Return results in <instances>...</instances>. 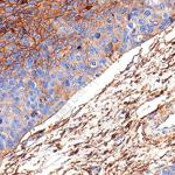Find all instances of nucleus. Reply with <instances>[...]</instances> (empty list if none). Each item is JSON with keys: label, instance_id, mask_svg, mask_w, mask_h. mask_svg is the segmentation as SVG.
Returning <instances> with one entry per match:
<instances>
[{"label": "nucleus", "instance_id": "obj_1", "mask_svg": "<svg viewBox=\"0 0 175 175\" xmlns=\"http://www.w3.org/2000/svg\"><path fill=\"white\" fill-rule=\"evenodd\" d=\"M34 77H36L37 79H44L46 77L48 76V71L46 70L43 67H37V68H35V70H34V75H33Z\"/></svg>", "mask_w": 175, "mask_h": 175}, {"label": "nucleus", "instance_id": "obj_2", "mask_svg": "<svg viewBox=\"0 0 175 175\" xmlns=\"http://www.w3.org/2000/svg\"><path fill=\"white\" fill-rule=\"evenodd\" d=\"M102 52V49H101V47L99 46H97V44H90L88 47V50H87V54L90 57H93V56H98L99 54H101Z\"/></svg>", "mask_w": 175, "mask_h": 175}, {"label": "nucleus", "instance_id": "obj_3", "mask_svg": "<svg viewBox=\"0 0 175 175\" xmlns=\"http://www.w3.org/2000/svg\"><path fill=\"white\" fill-rule=\"evenodd\" d=\"M34 66H35V60H34L33 56H32V55L26 56V57H25V66H23V68H26L28 71H31V70L34 68Z\"/></svg>", "mask_w": 175, "mask_h": 175}, {"label": "nucleus", "instance_id": "obj_4", "mask_svg": "<svg viewBox=\"0 0 175 175\" xmlns=\"http://www.w3.org/2000/svg\"><path fill=\"white\" fill-rule=\"evenodd\" d=\"M87 75L85 74H83V75H81V76H77L76 77V89H82L83 87H85L87 85Z\"/></svg>", "mask_w": 175, "mask_h": 175}, {"label": "nucleus", "instance_id": "obj_5", "mask_svg": "<svg viewBox=\"0 0 175 175\" xmlns=\"http://www.w3.org/2000/svg\"><path fill=\"white\" fill-rule=\"evenodd\" d=\"M9 126H11L12 128H14V130L19 131V130H21V128L23 127V123H22V120H20V119H19V118L17 117V118H14V119L11 120Z\"/></svg>", "mask_w": 175, "mask_h": 175}, {"label": "nucleus", "instance_id": "obj_6", "mask_svg": "<svg viewBox=\"0 0 175 175\" xmlns=\"http://www.w3.org/2000/svg\"><path fill=\"white\" fill-rule=\"evenodd\" d=\"M19 42H20V44L22 46V47H25V48H28V47H31V46H32L31 36H28V35H23Z\"/></svg>", "mask_w": 175, "mask_h": 175}, {"label": "nucleus", "instance_id": "obj_7", "mask_svg": "<svg viewBox=\"0 0 175 175\" xmlns=\"http://www.w3.org/2000/svg\"><path fill=\"white\" fill-rule=\"evenodd\" d=\"M18 142L15 141L13 138H11V137H7L6 140H5V145H6V149H13L15 148V146H17Z\"/></svg>", "mask_w": 175, "mask_h": 175}, {"label": "nucleus", "instance_id": "obj_8", "mask_svg": "<svg viewBox=\"0 0 175 175\" xmlns=\"http://www.w3.org/2000/svg\"><path fill=\"white\" fill-rule=\"evenodd\" d=\"M97 61H98L99 68H101V67L109 66V63H110V58L107 57V56H99V57H97Z\"/></svg>", "mask_w": 175, "mask_h": 175}, {"label": "nucleus", "instance_id": "obj_9", "mask_svg": "<svg viewBox=\"0 0 175 175\" xmlns=\"http://www.w3.org/2000/svg\"><path fill=\"white\" fill-rule=\"evenodd\" d=\"M88 67L90 69H93V70H97L99 68L98 67V61H97L96 57H90L89 58V62H88Z\"/></svg>", "mask_w": 175, "mask_h": 175}, {"label": "nucleus", "instance_id": "obj_10", "mask_svg": "<svg viewBox=\"0 0 175 175\" xmlns=\"http://www.w3.org/2000/svg\"><path fill=\"white\" fill-rule=\"evenodd\" d=\"M11 111H12V113L15 116V117L20 118L22 117V110L20 109V106H17V105H12L11 106Z\"/></svg>", "mask_w": 175, "mask_h": 175}, {"label": "nucleus", "instance_id": "obj_11", "mask_svg": "<svg viewBox=\"0 0 175 175\" xmlns=\"http://www.w3.org/2000/svg\"><path fill=\"white\" fill-rule=\"evenodd\" d=\"M12 103H13V105H17V106H21V105L23 104V101H22V95L12 96Z\"/></svg>", "mask_w": 175, "mask_h": 175}, {"label": "nucleus", "instance_id": "obj_12", "mask_svg": "<svg viewBox=\"0 0 175 175\" xmlns=\"http://www.w3.org/2000/svg\"><path fill=\"white\" fill-rule=\"evenodd\" d=\"M27 99L28 101H31L32 103H37L39 102V97H37L36 92L35 91H28V96H27Z\"/></svg>", "mask_w": 175, "mask_h": 175}, {"label": "nucleus", "instance_id": "obj_13", "mask_svg": "<svg viewBox=\"0 0 175 175\" xmlns=\"http://www.w3.org/2000/svg\"><path fill=\"white\" fill-rule=\"evenodd\" d=\"M58 31H60L61 33L66 34V35H69V34H71L72 32H74V29H72L71 27H69L68 25H62V26H60Z\"/></svg>", "mask_w": 175, "mask_h": 175}, {"label": "nucleus", "instance_id": "obj_14", "mask_svg": "<svg viewBox=\"0 0 175 175\" xmlns=\"http://www.w3.org/2000/svg\"><path fill=\"white\" fill-rule=\"evenodd\" d=\"M153 13H154V9H153L152 7H146L145 9H142V17L148 20V19L153 15Z\"/></svg>", "mask_w": 175, "mask_h": 175}, {"label": "nucleus", "instance_id": "obj_15", "mask_svg": "<svg viewBox=\"0 0 175 175\" xmlns=\"http://www.w3.org/2000/svg\"><path fill=\"white\" fill-rule=\"evenodd\" d=\"M27 87H28V91H36L39 89V84L34 79H29L27 83Z\"/></svg>", "mask_w": 175, "mask_h": 175}, {"label": "nucleus", "instance_id": "obj_16", "mask_svg": "<svg viewBox=\"0 0 175 175\" xmlns=\"http://www.w3.org/2000/svg\"><path fill=\"white\" fill-rule=\"evenodd\" d=\"M11 56L13 57V60H14V61H19V62H20V60H22L23 52H22V50H18V49H17Z\"/></svg>", "mask_w": 175, "mask_h": 175}, {"label": "nucleus", "instance_id": "obj_17", "mask_svg": "<svg viewBox=\"0 0 175 175\" xmlns=\"http://www.w3.org/2000/svg\"><path fill=\"white\" fill-rule=\"evenodd\" d=\"M60 68L62 70H64V71L69 72V69H70V62L67 61V60H62L60 62Z\"/></svg>", "mask_w": 175, "mask_h": 175}, {"label": "nucleus", "instance_id": "obj_18", "mask_svg": "<svg viewBox=\"0 0 175 175\" xmlns=\"http://www.w3.org/2000/svg\"><path fill=\"white\" fill-rule=\"evenodd\" d=\"M17 83H18V78H15V77L9 76L8 78H7V85H8V89L15 87V85H17Z\"/></svg>", "mask_w": 175, "mask_h": 175}, {"label": "nucleus", "instance_id": "obj_19", "mask_svg": "<svg viewBox=\"0 0 175 175\" xmlns=\"http://www.w3.org/2000/svg\"><path fill=\"white\" fill-rule=\"evenodd\" d=\"M105 33H106L107 36L112 35L114 33V23H111V25H106L105 26Z\"/></svg>", "mask_w": 175, "mask_h": 175}, {"label": "nucleus", "instance_id": "obj_20", "mask_svg": "<svg viewBox=\"0 0 175 175\" xmlns=\"http://www.w3.org/2000/svg\"><path fill=\"white\" fill-rule=\"evenodd\" d=\"M26 87H27V83L25 82V79H23V78H19L18 79V83H17V88L20 89V90L22 91V90H25V89H26Z\"/></svg>", "mask_w": 175, "mask_h": 175}, {"label": "nucleus", "instance_id": "obj_21", "mask_svg": "<svg viewBox=\"0 0 175 175\" xmlns=\"http://www.w3.org/2000/svg\"><path fill=\"white\" fill-rule=\"evenodd\" d=\"M89 36H90V39H91V40H93V41H99V40H101L102 37H103V34L96 31L95 33L91 34V35H89Z\"/></svg>", "mask_w": 175, "mask_h": 175}, {"label": "nucleus", "instance_id": "obj_22", "mask_svg": "<svg viewBox=\"0 0 175 175\" xmlns=\"http://www.w3.org/2000/svg\"><path fill=\"white\" fill-rule=\"evenodd\" d=\"M27 74H28V70H27L26 68H23V67L20 70H18V71H17V75H18L19 78H25Z\"/></svg>", "mask_w": 175, "mask_h": 175}, {"label": "nucleus", "instance_id": "obj_23", "mask_svg": "<svg viewBox=\"0 0 175 175\" xmlns=\"http://www.w3.org/2000/svg\"><path fill=\"white\" fill-rule=\"evenodd\" d=\"M14 34L13 33H6L4 35V36H2V40H4L5 42H7V41H9V42H13L14 41Z\"/></svg>", "mask_w": 175, "mask_h": 175}, {"label": "nucleus", "instance_id": "obj_24", "mask_svg": "<svg viewBox=\"0 0 175 175\" xmlns=\"http://www.w3.org/2000/svg\"><path fill=\"white\" fill-rule=\"evenodd\" d=\"M11 97L9 91H1L0 92V102H6Z\"/></svg>", "mask_w": 175, "mask_h": 175}, {"label": "nucleus", "instance_id": "obj_25", "mask_svg": "<svg viewBox=\"0 0 175 175\" xmlns=\"http://www.w3.org/2000/svg\"><path fill=\"white\" fill-rule=\"evenodd\" d=\"M110 42H111L112 44H116V43H118V42L120 41V39H119V35L118 34H116V33H113L112 35H110Z\"/></svg>", "mask_w": 175, "mask_h": 175}, {"label": "nucleus", "instance_id": "obj_26", "mask_svg": "<svg viewBox=\"0 0 175 175\" xmlns=\"http://www.w3.org/2000/svg\"><path fill=\"white\" fill-rule=\"evenodd\" d=\"M83 61H85V55L83 53L76 52V58H75V62H76V63H79V62H83Z\"/></svg>", "mask_w": 175, "mask_h": 175}, {"label": "nucleus", "instance_id": "obj_27", "mask_svg": "<svg viewBox=\"0 0 175 175\" xmlns=\"http://www.w3.org/2000/svg\"><path fill=\"white\" fill-rule=\"evenodd\" d=\"M134 22H137L139 26H141V25H145V23H147V19H145L144 17H138V18H136L134 19Z\"/></svg>", "mask_w": 175, "mask_h": 175}, {"label": "nucleus", "instance_id": "obj_28", "mask_svg": "<svg viewBox=\"0 0 175 175\" xmlns=\"http://www.w3.org/2000/svg\"><path fill=\"white\" fill-rule=\"evenodd\" d=\"M113 44L111 43V42H109L105 47H103V52L105 53V54H110V53H112V50H113Z\"/></svg>", "mask_w": 175, "mask_h": 175}, {"label": "nucleus", "instance_id": "obj_29", "mask_svg": "<svg viewBox=\"0 0 175 175\" xmlns=\"http://www.w3.org/2000/svg\"><path fill=\"white\" fill-rule=\"evenodd\" d=\"M56 74H57V81H60L62 82L64 78H66V71L64 70H58V71H56Z\"/></svg>", "mask_w": 175, "mask_h": 175}, {"label": "nucleus", "instance_id": "obj_30", "mask_svg": "<svg viewBox=\"0 0 175 175\" xmlns=\"http://www.w3.org/2000/svg\"><path fill=\"white\" fill-rule=\"evenodd\" d=\"M110 42V37L109 36H105V37H102L101 40H99V43H101V46H99V47H105V46H106L107 43H109Z\"/></svg>", "mask_w": 175, "mask_h": 175}, {"label": "nucleus", "instance_id": "obj_31", "mask_svg": "<svg viewBox=\"0 0 175 175\" xmlns=\"http://www.w3.org/2000/svg\"><path fill=\"white\" fill-rule=\"evenodd\" d=\"M11 67H12V71H15V72H17L18 70H20L21 68H22V66H21L20 62H14V63H13Z\"/></svg>", "mask_w": 175, "mask_h": 175}, {"label": "nucleus", "instance_id": "obj_32", "mask_svg": "<svg viewBox=\"0 0 175 175\" xmlns=\"http://www.w3.org/2000/svg\"><path fill=\"white\" fill-rule=\"evenodd\" d=\"M32 56H33L34 57V60L36 61V60H41V52H40V50H33V52H32Z\"/></svg>", "mask_w": 175, "mask_h": 175}, {"label": "nucleus", "instance_id": "obj_33", "mask_svg": "<svg viewBox=\"0 0 175 175\" xmlns=\"http://www.w3.org/2000/svg\"><path fill=\"white\" fill-rule=\"evenodd\" d=\"M41 52V58L42 60H48L49 58V50L46 49V50H40Z\"/></svg>", "mask_w": 175, "mask_h": 175}, {"label": "nucleus", "instance_id": "obj_34", "mask_svg": "<svg viewBox=\"0 0 175 175\" xmlns=\"http://www.w3.org/2000/svg\"><path fill=\"white\" fill-rule=\"evenodd\" d=\"M63 46H64V44H62V43H57V44L55 43V44L53 46V47H54V52L58 54V53H60L62 49H63Z\"/></svg>", "mask_w": 175, "mask_h": 175}, {"label": "nucleus", "instance_id": "obj_35", "mask_svg": "<svg viewBox=\"0 0 175 175\" xmlns=\"http://www.w3.org/2000/svg\"><path fill=\"white\" fill-rule=\"evenodd\" d=\"M93 14H95V12L93 11H87L85 13H83V18L84 19H90V18H92L93 17Z\"/></svg>", "mask_w": 175, "mask_h": 175}, {"label": "nucleus", "instance_id": "obj_36", "mask_svg": "<svg viewBox=\"0 0 175 175\" xmlns=\"http://www.w3.org/2000/svg\"><path fill=\"white\" fill-rule=\"evenodd\" d=\"M14 60H13V57L12 56H7L6 57V60H5V66H7V67H9V66H12L13 63H14Z\"/></svg>", "mask_w": 175, "mask_h": 175}, {"label": "nucleus", "instance_id": "obj_37", "mask_svg": "<svg viewBox=\"0 0 175 175\" xmlns=\"http://www.w3.org/2000/svg\"><path fill=\"white\" fill-rule=\"evenodd\" d=\"M66 102H67V101H64V99H61V101H58V102H55V103H56L55 109H56V110H60L61 107L63 106L64 104H66Z\"/></svg>", "mask_w": 175, "mask_h": 175}, {"label": "nucleus", "instance_id": "obj_38", "mask_svg": "<svg viewBox=\"0 0 175 175\" xmlns=\"http://www.w3.org/2000/svg\"><path fill=\"white\" fill-rule=\"evenodd\" d=\"M114 20L117 21L118 25H122V23L124 22V18H123V15H122V14H118V13H117V15L114 17Z\"/></svg>", "mask_w": 175, "mask_h": 175}, {"label": "nucleus", "instance_id": "obj_39", "mask_svg": "<svg viewBox=\"0 0 175 175\" xmlns=\"http://www.w3.org/2000/svg\"><path fill=\"white\" fill-rule=\"evenodd\" d=\"M126 25H127V31H132V29H134L136 28V22H134V21H127V23H126Z\"/></svg>", "mask_w": 175, "mask_h": 175}, {"label": "nucleus", "instance_id": "obj_40", "mask_svg": "<svg viewBox=\"0 0 175 175\" xmlns=\"http://www.w3.org/2000/svg\"><path fill=\"white\" fill-rule=\"evenodd\" d=\"M6 50H7V53H9V52H12V50H17V47H15L14 44H8V46H6Z\"/></svg>", "mask_w": 175, "mask_h": 175}, {"label": "nucleus", "instance_id": "obj_41", "mask_svg": "<svg viewBox=\"0 0 175 175\" xmlns=\"http://www.w3.org/2000/svg\"><path fill=\"white\" fill-rule=\"evenodd\" d=\"M6 149V145H5V140H1L0 139V153L4 152Z\"/></svg>", "mask_w": 175, "mask_h": 175}, {"label": "nucleus", "instance_id": "obj_42", "mask_svg": "<svg viewBox=\"0 0 175 175\" xmlns=\"http://www.w3.org/2000/svg\"><path fill=\"white\" fill-rule=\"evenodd\" d=\"M39 48H40V50H46V49H48V46L46 44V42H40V44H39Z\"/></svg>", "mask_w": 175, "mask_h": 175}, {"label": "nucleus", "instance_id": "obj_43", "mask_svg": "<svg viewBox=\"0 0 175 175\" xmlns=\"http://www.w3.org/2000/svg\"><path fill=\"white\" fill-rule=\"evenodd\" d=\"M167 18H171V13H169L168 11H165L162 14V19H167Z\"/></svg>", "mask_w": 175, "mask_h": 175}, {"label": "nucleus", "instance_id": "obj_44", "mask_svg": "<svg viewBox=\"0 0 175 175\" xmlns=\"http://www.w3.org/2000/svg\"><path fill=\"white\" fill-rule=\"evenodd\" d=\"M97 32H99V33L104 34V33H105V26H99L98 29H97Z\"/></svg>", "mask_w": 175, "mask_h": 175}, {"label": "nucleus", "instance_id": "obj_45", "mask_svg": "<svg viewBox=\"0 0 175 175\" xmlns=\"http://www.w3.org/2000/svg\"><path fill=\"white\" fill-rule=\"evenodd\" d=\"M5 11H6V13H13V7L12 6H7L6 8H5Z\"/></svg>", "mask_w": 175, "mask_h": 175}, {"label": "nucleus", "instance_id": "obj_46", "mask_svg": "<svg viewBox=\"0 0 175 175\" xmlns=\"http://www.w3.org/2000/svg\"><path fill=\"white\" fill-rule=\"evenodd\" d=\"M0 126H5V119H4V116L0 114Z\"/></svg>", "mask_w": 175, "mask_h": 175}, {"label": "nucleus", "instance_id": "obj_47", "mask_svg": "<svg viewBox=\"0 0 175 175\" xmlns=\"http://www.w3.org/2000/svg\"><path fill=\"white\" fill-rule=\"evenodd\" d=\"M34 39H35V41H40L41 35H40V34H34Z\"/></svg>", "mask_w": 175, "mask_h": 175}, {"label": "nucleus", "instance_id": "obj_48", "mask_svg": "<svg viewBox=\"0 0 175 175\" xmlns=\"http://www.w3.org/2000/svg\"><path fill=\"white\" fill-rule=\"evenodd\" d=\"M5 27H6V23H4V22L0 23V31H1V29H4Z\"/></svg>", "mask_w": 175, "mask_h": 175}, {"label": "nucleus", "instance_id": "obj_49", "mask_svg": "<svg viewBox=\"0 0 175 175\" xmlns=\"http://www.w3.org/2000/svg\"><path fill=\"white\" fill-rule=\"evenodd\" d=\"M5 46H6V44H5V41L4 42H0V48H4Z\"/></svg>", "mask_w": 175, "mask_h": 175}, {"label": "nucleus", "instance_id": "obj_50", "mask_svg": "<svg viewBox=\"0 0 175 175\" xmlns=\"http://www.w3.org/2000/svg\"><path fill=\"white\" fill-rule=\"evenodd\" d=\"M5 1H7V2H17V1H19V0H5Z\"/></svg>", "mask_w": 175, "mask_h": 175}, {"label": "nucleus", "instance_id": "obj_51", "mask_svg": "<svg viewBox=\"0 0 175 175\" xmlns=\"http://www.w3.org/2000/svg\"><path fill=\"white\" fill-rule=\"evenodd\" d=\"M35 1H42V0H35Z\"/></svg>", "mask_w": 175, "mask_h": 175}]
</instances>
